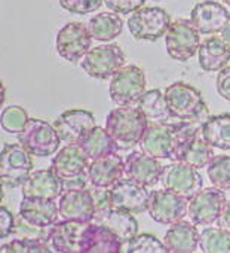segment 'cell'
I'll list each match as a JSON object with an SVG mask.
<instances>
[{"mask_svg": "<svg viewBox=\"0 0 230 253\" xmlns=\"http://www.w3.org/2000/svg\"><path fill=\"white\" fill-rule=\"evenodd\" d=\"M205 121H181L177 124H149L140 140V149L158 160L175 161V157L184 142L202 128Z\"/></svg>", "mask_w": 230, "mask_h": 253, "instance_id": "6da1fadb", "label": "cell"}, {"mask_svg": "<svg viewBox=\"0 0 230 253\" xmlns=\"http://www.w3.org/2000/svg\"><path fill=\"white\" fill-rule=\"evenodd\" d=\"M147 116L135 106H119L108 112L105 118V130L121 146H134L140 143L147 126Z\"/></svg>", "mask_w": 230, "mask_h": 253, "instance_id": "7a4b0ae2", "label": "cell"}, {"mask_svg": "<svg viewBox=\"0 0 230 253\" xmlns=\"http://www.w3.org/2000/svg\"><path fill=\"white\" fill-rule=\"evenodd\" d=\"M89 157L80 148V145L68 143L57 152L52 160L51 169L64 182L66 189L88 188V169Z\"/></svg>", "mask_w": 230, "mask_h": 253, "instance_id": "3957f363", "label": "cell"}, {"mask_svg": "<svg viewBox=\"0 0 230 253\" xmlns=\"http://www.w3.org/2000/svg\"><path fill=\"white\" fill-rule=\"evenodd\" d=\"M164 94L172 118L180 121H205L209 116L200 91L189 84L175 82L169 85Z\"/></svg>", "mask_w": 230, "mask_h": 253, "instance_id": "277c9868", "label": "cell"}, {"mask_svg": "<svg viewBox=\"0 0 230 253\" xmlns=\"http://www.w3.org/2000/svg\"><path fill=\"white\" fill-rule=\"evenodd\" d=\"M18 142L34 157H51L58 151L61 137L55 126L46 121L32 118L24 130L18 133Z\"/></svg>", "mask_w": 230, "mask_h": 253, "instance_id": "5b68a950", "label": "cell"}, {"mask_svg": "<svg viewBox=\"0 0 230 253\" xmlns=\"http://www.w3.org/2000/svg\"><path fill=\"white\" fill-rule=\"evenodd\" d=\"M32 170V154L21 143H9L3 146L0 152V179L3 186H23L30 177Z\"/></svg>", "mask_w": 230, "mask_h": 253, "instance_id": "8992f818", "label": "cell"}, {"mask_svg": "<svg viewBox=\"0 0 230 253\" xmlns=\"http://www.w3.org/2000/svg\"><path fill=\"white\" fill-rule=\"evenodd\" d=\"M110 98L118 106L137 104L140 97L146 92V75L138 66H124L114 73L108 86Z\"/></svg>", "mask_w": 230, "mask_h": 253, "instance_id": "52a82bcc", "label": "cell"}, {"mask_svg": "<svg viewBox=\"0 0 230 253\" xmlns=\"http://www.w3.org/2000/svg\"><path fill=\"white\" fill-rule=\"evenodd\" d=\"M171 15L158 6H143L128 18V30L137 41L156 42L166 35Z\"/></svg>", "mask_w": 230, "mask_h": 253, "instance_id": "ba28073f", "label": "cell"}, {"mask_svg": "<svg viewBox=\"0 0 230 253\" xmlns=\"http://www.w3.org/2000/svg\"><path fill=\"white\" fill-rule=\"evenodd\" d=\"M166 52L172 60L187 61L195 57L200 46V33L192 20L178 18L171 23L165 35Z\"/></svg>", "mask_w": 230, "mask_h": 253, "instance_id": "9c48e42d", "label": "cell"}, {"mask_svg": "<svg viewBox=\"0 0 230 253\" xmlns=\"http://www.w3.org/2000/svg\"><path fill=\"white\" fill-rule=\"evenodd\" d=\"M125 66V52L116 43H105L89 49L82 58V69L95 79H107Z\"/></svg>", "mask_w": 230, "mask_h": 253, "instance_id": "30bf717a", "label": "cell"}, {"mask_svg": "<svg viewBox=\"0 0 230 253\" xmlns=\"http://www.w3.org/2000/svg\"><path fill=\"white\" fill-rule=\"evenodd\" d=\"M226 203L227 200L223 189L217 186L200 189L189 200L187 216L196 226H209L218 220Z\"/></svg>", "mask_w": 230, "mask_h": 253, "instance_id": "8fae6325", "label": "cell"}, {"mask_svg": "<svg viewBox=\"0 0 230 253\" xmlns=\"http://www.w3.org/2000/svg\"><path fill=\"white\" fill-rule=\"evenodd\" d=\"M161 185L164 189L175 192L187 200L193 198L200 189H203V180L197 173V169L180 161L164 167Z\"/></svg>", "mask_w": 230, "mask_h": 253, "instance_id": "7c38bea8", "label": "cell"}, {"mask_svg": "<svg viewBox=\"0 0 230 253\" xmlns=\"http://www.w3.org/2000/svg\"><path fill=\"white\" fill-rule=\"evenodd\" d=\"M91 43L89 27L83 23H68L57 35V51L61 58L70 63L80 61L89 52Z\"/></svg>", "mask_w": 230, "mask_h": 253, "instance_id": "4fadbf2b", "label": "cell"}, {"mask_svg": "<svg viewBox=\"0 0 230 253\" xmlns=\"http://www.w3.org/2000/svg\"><path fill=\"white\" fill-rule=\"evenodd\" d=\"M187 198L168 189H156L150 192L147 210L155 222L162 225H172L184 219V216L187 214Z\"/></svg>", "mask_w": 230, "mask_h": 253, "instance_id": "5bb4252c", "label": "cell"}, {"mask_svg": "<svg viewBox=\"0 0 230 253\" xmlns=\"http://www.w3.org/2000/svg\"><path fill=\"white\" fill-rule=\"evenodd\" d=\"M111 207L124 209L134 214L144 213L149 209L150 192L143 183L124 176L110 188Z\"/></svg>", "mask_w": 230, "mask_h": 253, "instance_id": "9a60e30c", "label": "cell"}, {"mask_svg": "<svg viewBox=\"0 0 230 253\" xmlns=\"http://www.w3.org/2000/svg\"><path fill=\"white\" fill-rule=\"evenodd\" d=\"M58 207H60V216L63 219L83 222V223L92 222L97 213L95 201L89 186L66 189L60 197Z\"/></svg>", "mask_w": 230, "mask_h": 253, "instance_id": "2e32d148", "label": "cell"}, {"mask_svg": "<svg viewBox=\"0 0 230 253\" xmlns=\"http://www.w3.org/2000/svg\"><path fill=\"white\" fill-rule=\"evenodd\" d=\"M54 126L63 142L79 145L95 126V118L89 110L71 109L63 112L54 121Z\"/></svg>", "mask_w": 230, "mask_h": 253, "instance_id": "e0dca14e", "label": "cell"}, {"mask_svg": "<svg viewBox=\"0 0 230 253\" xmlns=\"http://www.w3.org/2000/svg\"><path fill=\"white\" fill-rule=\"evenodd\" d=\"M124 243L108 228L88 222L79 240L80 253H121Z\"/></svg>", "mask_w": 230, "mask_h": 253, "instance_id": "ac0fdd59", "label": "cell"}, {"mask_svg": "<svg viewBox=\"0 0 230 253\" xmlns=\"http://www.w3.org/2000/svg\"><path fill=\"white\" fill-rule=\"evenodd\" d=\"M190 20L199 33L215 35L221 33V30L230 23V14L224 6L214 0H205L192 9Z\"/></svg>", "mask_w": 230, "mask_h": 253, "instance_id": "d6986e66", "label": "cell"}, {"mask_svg": "<svg viewBox=\"0 0 230 253\" xmlns=\"http://www.w3.org/2000/svg\"><path fill=\"white\" fill-rule=\"evenodd\" d=\"M164 167L159 160L143 152L134 151L125 160V176L131 177L147 188H152L161 182Z\"/></svg>", "mask_w": 230, "mask_h": 253, "instance_id": "ffe728a7", "label": "cell"}, {"mask_svg": "<svg viewBox=\"0 0 230 253\" xmlns=\"http://www.w3.org/2000/svg\"><path fill=\"white\" fill-rule=\"evenodd\" d=\"M92 222L108 228L124 244L130 243L138 234V222L134 213L124 209L110 207L104 211H98Z\"/></svg>", "mask_w": 230, "mask_h": 253, "instance_id": "44dd1931", "label": "cell"}, {"mask_svg": "<svg viewBox=\"0 0 230 253\" xmlns=\"http://www.w3.org/2000/svg\"><path fill=\"white\" fill-rule=\"evenodd\" d=\"M20 216L39 228H51L58 222L60 207L52 198L24 197L20 204Z\"/></svg>", "mask_w": 230, "mask_h": 253, "instance_id": "7402d4cb", "label": "cell"}, {"mask_svg": "<svg viewBox=\"0 0 230 253\" xmlns=\"http://www.w3.org/2000/svg\"><path fill=\"white\" fill-rule=\"evenodd\" d=\"M125 176V161L113 154L101 160H94L88 169L89 186L94 188H111Z\"/></svg>", "mask_w": 230, "mask_h": 253, "instance_id": "603a6c76", "label": "cell"}, {"mask_svg": "<svg viewBox=\"0 0 230 253\" xmlns=\"http://www.w3.org/2000/svg\"><path fill=\"white\" fill-rule=\"evenodd\" d=\"M86 223L63 219L49 228L48 244L52 252L58 253H80L79 240Z\"/></svg>", "mask_w": 230, "mask_h": 253, "instance_id": "cb8c5ba5", "label": "cell"}, {"mask_svg": "<svg viewBox=\"0 0 230 253\" xmlns=\"http://www.w3.org/2000/svg\"><path fill=\"white\" fill-rule=\"evenodd\" d=\"M23 197H40L57 200L64 192V182L52 169L37 170L21 186Z\"/></svg>", "mask_w": 230, "mask_h": 253, "instance_id": "d4e9b609", "label": "cell"}, {"mask_svg": "<svg viewBox=\"0 0 230 253\" xmlns=\"http://www.w3.org/2000/svg\"><path fill=\"white\" fill-rule=\"evenodd\" d=\"M199 64L205 72H220L230 61V45L218 35H209L200 42Z\"/></svg>", "mask_w": 230, "mask_h": 253, "instance_id": "484cf974", "label": "cell"}, {"mask_svg": "<svg viewBox=\"0 0 230 253\" xmlns=\"http://www.w3.org/2000/svg\"><path fill=\"white\" fill-rule=\"evenodd\" d=\"M199 232L193 222L180 220L168 228L164 243L172 253H193L199 247Z\"/></svg>", "mask_w": 230, "mask_h": 253, "instance_id": "4316f807", "label": "cell"}, {"mask_svg": "<svg viewBox=\"0 0 230 253\" xmlns=\"http://www.w3.org/2000/svg\"><path fill=\"white\" fill-rule=\"evenodd\" d=\"M212 157H214V148L203 139L202 128H200L184 142V145L181 146V149L175 157V161L189 164L200 170L209 164Z\"/></svg>", "mask_w": 230, "mask_h": 253, "instance_id": "83f0119b", "label": "cell"}, {"mask_svg": "<svg viewBox=\"0 0 230 253\" xmlns=\"http://www.w3.org/2000/svg\"><path fill=\"white\" fill-rule=\"evenodd\" d=\"M79 145L91 161L118 154V151L121 149V145L114 140V137L99 125H95Z\"/></svg>", "mask_w": 230, "mask_h": 253, "instance_id": "f1b7e54d", "label": "cell"}, {"mask_svg": "<svg viewBox=\"0 0 230 253\" xmlns=\"http://www.w3.org/2000/svg\"><path fill=\"white\" fill-rule=\"evenodd\" d=\"M202 136L214 149L230 151V113L208 116L202 124Z\"/></svg>", "mask_w": 230, "mask_h": 253, "instance_id": "f546056e", "label": "cell"}, {"mask_svg": "<svg viewBox=\"0 0 230 253\" xmlns=\"http://www.w3.org/2000/svg\"><path fill=\"white\" fill-rule=\"evenodd\" d=\"M89 32L94 41L110 42L124 30V20L116 12H101L89 20Z\"/></svg>", "mask_w": 230, "mask_h": 253, "instance_id": "4dcf8cb0", "label": "cell"}, {"mask_svg": "<svg viewBox=\"0 0 230 253\" xmlns=\"http://www.w3.org/2000/svg\"><path fill=\"white\" fill-rule=\"evenodd\" d=\"M137 106L147 116L150 124L169 122V119L172 118L168 103H166V98H165V94H162L161 89H158V88L146 91L137 101Z\"/></svg>", "mask_w": 230, "mask_h": 253, "instance_id": "1f68e13d", "label": "cell"}, {"mask_svg": "<svg viewBox=\"0 0 230 253\" xmlns=\"http://www.w3.org/2000/svg\"><path fill=\"white\" fill-rule=\"evenodd\" d=\"M199 249L203 253H230V232L208 226L199 232Z\"/></svg>", "mask_w": 230, "mask_h": 253, "instance_id": "d6a6232c", "label": "cell"}, {"mask_svg": "<svg viewBox=\"0 0 230 253\" xmlns=\"http://www.w3.org/2000/svg\"><path fill=\"white\" fill-rule=\"evenodd\" d=\"M206 173L209 182L223 189H230V157L229 155H217L212 157L209 164L206 166Z\"/></svg>", "mask_w": 230, "mask_h": 253, "instance_id": "836d02e7", "label": "cell"}, {"mask_svg": "<svg viewBox=\"0 0 230 253\" xmlns=\"http://www.w3.org/2000/svg\"><path fill=\"white\" fill-rule=\"evenodd\" d=\"M127 253H166L169 252L165 243L149 232L137 234L130 243L125 244Z\"/></svg>", "mask_w": 230, "mask_h": 253, "instance_id": "e575fe53", "label": "cell"}, {"mask_svg": "<svg viewBox=\"0 0 230 253\" xmlns=\"http://www.w3.org/2000/svg\"><path fill=\"white\" fill-rule=\"evenodd\" d=\"M29 113L26 109L20 106H8L2 110L0 115V124H2V128L6 133L11 134H18L24 130V126L29 122Z\"/></svg>", "mask_w": 230, "mask_h": 253, "instance_id": "d590c367", "label": "cell"}, {"mask_svg": "<svg viewBox=\"0 0 230 253\" xmlns=\"http://www.w3.org/2000/svg\"><path fill=\"white\" fill-rule=\"evenodd\" d=\"M49 253L52 249L48 241L40 238L20 237L2 246V253Z\"/></svg>", "mask_w": 230, "mask_h": 253, "instance_id": "8d00e7d4", "label": "cell"}, {"mask_svg": "<svg viewBox=\"0 0 230 253\" xmlns=\"http://www.w3.org/2000/svg\"><path fill=\"white\" fill-rule=\"evenodd\" d=\"M101 3H104L102 0H60L63 9L77 15L92 14L99 9Z\"/></svg>", "mask_w": 230, "mask_h": 253, "instance_id": "74e56055", "label": "cell"}, {"mask_svg": "<svg viewBox=\"0 0 230 253\" xmlns=\"http://www.w3.org/2000/svg\"><path fill=\"white\" fill-rule=\"evenodd\" d=\"M102 2L111 12L127 15L134 14L135 11L143 8L146 0H102Z\"/></svg>", "mask_w": 230, "mask_h": 253, "instance_id": "f35d334b", "label": "cell"}, {"mask_svg": "<svg viewBox=\"0 0 230 253\" xmlns=\"http://www.w3.org/2000/svg\"><path fill=\"white\" fill-rule=\"evenodd\" d=\"M15 223L17 220L14 214L11 213V210L5 206L0 207V237H2V240H5L14 232Z\"/></svg>", "mask_w": 230, "mask_h": 253, "instance_id": "ab89813d", "label": "cell"}, {"mask_svg": "<svg viewBox=\"0 0 230 253\" xmlns=\"http://www.w3.org/2000/svg\"><path fill=\"white\" fill-rule=\"evenodd\" d=\"M215 85H217L218 95L230 103V66H226L218 72Z\"/></svg>", "mask_w": 230, "mask_h": 253, "instance_id": "60d3db41", "label": "cell"}, {"mask_svg": "<svg viewBox=\"0 0 230 253\" xmlns=\"http://www.w3.org/2000/svg\"><path fill=\"white\" fill-rule=\"evenodd\" d=\"M217 225L230 232V201L226 203V206H224V209H223V211L217 220Z\"/></svg>", "mask_w": 230, "mask_h": 253, "instance_id": "b9f144b4", "label": "cell"}, {"mask_svg": "<svg viewBox=\"0 0 230 253\" xmlns=\"http://www.w3.org/2000/svg\"><path fill=\"white\" fill-rule=\"evenodd\" d=\"M220 36L224 39V42H227L229 45H230V23L221 30V33H220Z\"/></svg>", "mask_w": 230, "mask_h": 253, "instance_id": "7bdbcfd3", "label": "cell"}, {"mask_svg": "<svg viewBox=\"0 0 230 253\" xmlns=\"http://www.w3.org/2000/svg\"><path fill=\"white\" fill-rule=\"evenodd\" d=\"M223 2H224V3H226L227 6H230V0H223Z\"/></svg>", "mask_w": 230, "mask_h": 253, "instance_id": "ee69618b", "label": "cell"}, {"mask_svg": "<svg viewBox=\"0 0 230 253\" xmlns=\"http://www.w3.org/2000/svg\"><path fill=\"white\" fill-rule=\"evenodd\" d=\"M156 2H159V0H156Z\"/></svg>", "mask_w": 230, "mask_h": 253, "instance_id": "f6af8a7d", "label": "cell"}]
</instances>
